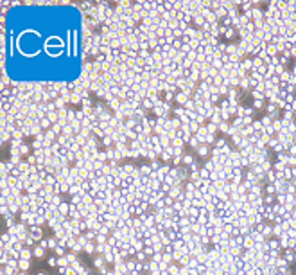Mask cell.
<instances>
[{
    "label": "cell",
    "instance_id": "14",
    "mask_svg": "<svg viewBox=\"0 0 296 275\" xmlns=\"http://www.w3.org/2000/svg\"><path fill=\"white\" fill-rule=\"evenodd\" d=\"M24 245H27V246H32V245H34V239H32L31 236H27V237H25V241H24Z\"/></svg>",
    "mask_w": 296,
    "mask_h": 275
},
{
    "label": "cell",
    "instance_id": "17",
    "mask_svg": "<svg viewBox=\"0 0 296 275\" xmlns=\"http://www.w3.org/2000/svg\"><path fill=\"white\" fill-rule=\"evenodd\" d=\"M2 275H9V273H7V271H6V270H4V271H2Z\"/></svg>",
    "mask_w": 296,
    "mask_h": 275
},
{
    "label": "cell",
    "instance_id": "1",
    "mask_svg": "<svg viewBox=\"0 0 296 275\" xmlns=\"http://www.w3.org/2000/svg\"><path fill=\"white\" fill-rule=\"evenodd\" d=\"M31 237H32L34 241H41V228H40L38 225L31 227Z\"/></svg>",
    "mask_w": 296,
    "mask_h": 275
},
{
    "label": "cell",
    "instance_id": "11",
    "mask_svg": "<svg viewBox=\"0 0 296 275\" xmlns=\"http://www.w3.org/2000/svg\"><path fill=\"white\" fill-rule=\"evenodd\" d=\"M136 261H138V263L145 261V252H136Z\"/></svg>",
    "mask_w": 296,
    "mask_h": 275
},
{
    "label": "cell",
    "instance_id": "12",
    "mask_svg": "<svg viewBox=\"0 0 296 275\" xmlns=\"http://www.w3.org/2000/svg\"><path fill=\"white\" fill-rule=\"evenodd\" d=\"M47 263H49V266H58V257H54V255H52V257H49V259H47Z\"/></svg>",
    "mask_w": 296,
    "mask_h": 275
},
{
    "label": "cell",
    "instance_id": "10",
    "mask_svg": "<svg viewBox=\"0 0 296 275\" xmlns=\"http://www.w3.org/2000/svg\"><path fill=\"white\" fill-rule=\"evenodd\" d=\"M54 252H56V255H58V257H63V255H66V254H65V246H61V245H58V248H56Z\"/></svg>",
    "mask_w": 296,
    "mask_h": 275
},
{
    "label": "cell",
    "instance_id": "2",
    "mask_svg": "<svg viewBox=\"0 0 296 275\" xmlns=\"http://www.w3.org/2000/svg\"><path fill=\"white\" fill-rule=\"evenodd\" d=\"M31 261L29 259H20L18 261V268H20V271H27V270H31Z\"/></svg>",
    "mask_w": 296,
    "mask_h": 275
},
{
    "label": "cell",
    "instance_id": "5",
    "mask_svg": "<svg viewBox=\"0 0 296 275\" xmlns=\"http://www.w3.org/2000/svg\"><path fill=\"white\" fill-rule=\"evenodd\" d=\"M32 255H34V254H32L29 248H22V250H20V259H31Z\"/></svg>",
    "mask_w": 296,
    "mask_h": 275
},
{
    "label": "cell",
    "instance_id": "13",
    "mask_svg": "<svg viewBox=\"0 0 296 275\" xmlns=\"http://www.w3.org/2000/svg\"><path fill=\"white\" fill-rule=\"evenodd\" d=\"M27 153H29V146L22 144V146H20V155H27Z\"/></svg>",
    "mask_w": 296,
    "mask_h": 275
},
{
    "label": "cell",
    "instance_id": "3",
    "mask_svg": "<svg viewBox=\"0 0 296 275\" xmlns=\"http://www.w3.org/2000/svg\"><path fill=\"white\" fill-rule=\"evenodd\" d=\"M83 252H86V254H94V252H97V245H95V243H92V241H88V243L84 245Z\"/></svg>",
    "mask_w": 296,
    "mask_h": 275
},
{
    "label": "cell",
    "instance_id": "15",
    "mask_svg": "<svg viewBox=\"0 0 296 275\" xmlns=\"http://www.w3.org/2000/svg\"><path fill=\"white\" fill-rule=\"evenodd\" d=\"M77 273H79V275H90V270H88V268H84V266H83V268H81V270H79V271H77Z\"/></svg>",
    "mask_w": 296,
    "mask_h": 275
},
{
    "label": "cell",
    "instance_id": "9",
    "mask_svg": "<svg viewBox=\"0 0 296 275\" xmlns=\"http://www.w3.org/2000/svg\"><path fill=\"white\" fill-rule=\"evenodd\" d=\"M183 164L185 166H192L194 164V156L192 155H183Z\"/></svg>",
    "mask_w": 296,
    "mask_h": 275
},
{
    "label": "cell",
    "instance_id": "16",
    "mask_svg": "<svg viewBox=\"0 0 296 275\" xmlns=\"http://www.w3.org/2000/svg\"><path fill=\"white\" fill-rule=\"evenodd\" d=\"M38 275H49V273H45V271H40V273H38Z\"/></svg>",
    "mask_w": 296,
    "mask_h": 275
},
{
    "label": "cell",
    "instance_id": "6",
    "mask_svg": "<svg viewBox=\"0 0 296 275\" xmlns=\"http://www.w3.org/2000/svg\"><path fill=\"white\" fill-rule=\"evenodd\" d=\"M208 153H210V149H208L207 144H201V146L197 148V155H199V156H207Z\"/></svg>",
    "mask_w": 296,
    "mask_h": 275
},
{
    "label": "cell",
    "instance_id": "4",
    "mask_svg": "<svg viewBox=\"0 0 296 275\" xmlns=\"http://www.w3.org/2000/svg\"><path fill=\"white\" fill-rule=\"evenodd\" d=\"M104 264H106V259H104V255H97V257L94 259V266H95L97 270H99V268H102Z\"/></svg>",
    "mask_w": 296,
    "mask_h": 275
},
{
    "label": "cell",
    "instance_id": "7",
    "mask_svg": "<svg viewBox=\"0 0 296 275\" xmlns=\"http://www.w3.org/2000/svg\"><path fill=\"white\" fill-rule=\"evenodd\" d=\"M32 254H34V257H43V255H45V246H41V245L36 246Z\"/></svg>",
    "mask_w": 296,
    "mask_h": 275
},
{
    "label": "cell",
    "instance_id": "8",
    "mask_svg": "<svg viewBox=\"0 0 296 275\" xmlns=\"http://www.w3.org/2000/svg\"><path fill=\"white\" fill-rule=\"evenodd\" d=\"M58 266H70V263H68V259H66V255H63V257H58Z\"/></svg>",
    "mask_w": 296,
    "mask_h": 275
}]
</instances>
